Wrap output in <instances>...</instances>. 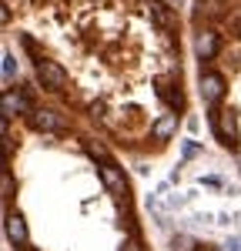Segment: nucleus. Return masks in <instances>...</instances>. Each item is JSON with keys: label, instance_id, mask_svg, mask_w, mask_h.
<instances>
[{"label": "nucleus", "instance_id": "3", "mask_svg": "<svg viewBox=\"0 0 241 251\" xmlns=\"http://www.w3.org/2000/svg\"><path fill=\"white\" fill-rule=\"evenodd\" d=\"M201 97L208 104H218L221 97H224V77L221 74H204L201 77Z\"/></svg>", "mask_w": 241, "mask_h": 251}, {"label": "nucleus", "instance_id": "12", "mask_svg": "<svg viewBox=\"0 0 241 251\" xmlns=\"http://www.w3.org/2000/svg\"><path fill=\"white\" fill-rule=\"evenodd\" d=\"M87 154L97 157V161H104V164H114V161H111V154L104 151V144H97V141H87Z\"/></svg>", "mask_w": 241, "mask_h": 251}, {"label": "nucleus", "instance_id": "15", "mask_svg": "<svg viewBox=\"0 0 241 251\" xmlns=\"http://www.w3.org/2000/svg\"><path fill=\"white\" fill-rule=\"evenodd\" d=\"M181 154H184V157H194V154H198V144H194V141H184V144H181Z\"/></svg>", "mask_w": 241, "mask_h": 251}, {"label": "nucleus", "instance_id": "7", "mask_svg": "<svg viewBox=\"0 0 241 251\" xmlns=\"http://www.w3.org/2000/svg\"><path fill=\"white\" fill-rule=\"evenodd\" d=\"M178 131V114H161L154 124H151V137L154 141H168V137Z\"/></svg>", "mask_w": 241, "mask_h": 251}, {"label": "nucleus", "instance_id": "1", "mask_svg": "<svg viewBox=\"0 0 241 251\" xmlns=\"http://www.w3.org/2000/svg\"><path fill=\"white\" fill-rule=\"evenodd\" d=\"M208 121H211L215 134H218L228 148H231V144H238V117H235V111H211Z\"/></svg>", "mask_w": 241, "mask_h": 251}, {"label": "nucleus", "instance_id": "13", "mask_svg": "<svg viewBox=\"0 0 241 251\" xmlns=\"http://www.w3.org/2000/svg\"><path fill=\"white\" fill-rule=\"evenodd\" d=\"M174 251H194V241H191L188 234H178V238H174Z\"/></svg>", "mask_w": 241, "mask_h": 251}, {"label": "nucleus", "instance_id": "19", "mask_svg": "<svg viewBox=\"0 0 241 251\" xmlns=\"http://www.w3.org/2000/svg\"><path fill=\"white\" fill-rule=\"evenodd\" d=\"M201 251H211V248H201Z\"/></svg>", "mask_w": 241, "mask_h": 251}, {"label": "nucleus", "instance_id": "9", "mask_svg": "<svg viewBox=\"0 0 241 251\" xmlns=\"http://www.w3.org/2000/svg\"><path fill=\"white\" fill-rule=\"evenodd\" d=\"M218 47H221V40H218V34H211V30H204L198 37V54L204 60H211L215 54H218Z\"/></svg>", "mask_w": 241, "mask_h": 251}, {"label": "nucleus", "instance_id": "6", "mask_svg": "<svg viewBox=\"0 0 241 251\" xmlns=\"http://www.w3.org/2000/svg\"><path fill=\"white\" fill-rule=\"evenodd\" d=\"M7 238L17 245V248H27V225H24V218L20 214H7Z\"/></svg>", "mask_w": 241, "mask_h": 251}, {"label": "nucleus", "instance_id": "5", "mask_svg": "<svg viewBox=\"0 0 241 251\" xmlns=\"http://www.w3.org/2000/svg\"><path fill=\"white\" fill-rule=\"evenodd\" d=\"M30 124H34L37 131H44V134H57L60 127H64L54 111H30Z\"/></svg>", "mask_w": 241, "mask_h": 251}, {"label": "nucleus", "instance_id": "8", "mask_svg": "<svg viewBox=\"0 0 241 251\" xmlns=\"http://www.w3.org/2000/svg\"><path fill=\"white\" fill-rule=\"evenodd\" d=\"M17 111H30V100L24 94H14V91H7L3 94V121H10V117L17 114Z\"/></svg>", "mask_w": 241, "mask_h": 251}, {"label": "nucleus", "instance_id": "10", "mask_svg": "<svg viewBox=\"0 0 241 251\" xmlns=\"http://www.w3.org/2000/svg\"><path fill=\"white\" fill-rule=\"evenodd\" d=\"M144 7H147V14H151V17L158 20V24H161V27H164V30L171 27V14H168V7H164L161 0H147Z\"/></svg>", "mask_w": 241, "mask_h": 251}, {"label": "nucleus", "instance_id": "17", "mask_svg": "<svg viewBox=\"0 0 241 251\" xmlns=\"http://www.w3.org/2000/svg\"><path fill=\"white\" fill-rule=\"evenodd\" d=\"M124 251H144V248H141V241H138V238H131V241L124 245Z\"/></svg>", "mask_w": 241, "mask_h": 251}, {"label": "nucleus", "instance_id": "4", "mask_svg": "<svg viewBox=\"0 0 241 251\" xmlns=\"http://www.w3.org/2000/svg\"><path fill=\"white\" fill-rule=\"evenodd\" d=\"M100 181H104V188L111 194H127V181H124V174L118 171V164H104V168H100Z\"/></svg>", "mask_w": 241, "mask_h": 251}, {"label": "nucleus", "instance_id": "2", "mask_svg": "<svg viewBox=\"0 0 241 251\" xmlns=\"http://www.w3.org/2000/svg\"><path fill=\"white\" fill-rule=\"evenodd\" d=\"M37 77L47 91H60L67 84V71L60 67L57 60H47V57H37Z\"/></svg>", "mask_w": 241, "mask_h": 251}, {"label": "nucleus", "instance_id": "18", "mask_svg": "<svg viewBox=\"0 0 241 251\" xmlns=\"http://www.w3.org/2000/svg\"><path fill=\"white\" fill-rule=\"evenodd\" d=\"M228 251H241V238H228Z\"/></svg>", "mask_w": 241, "mask_h": 251}, {"label": "nucleus", "instance_id": "11", "mask_svg": "<svg viewBox=\"0 0 241 251\" xmlns=\"http://www.w3.org/2000/svg\"><path fill=\"white\" fill-rule=\"evenodd\" d=\"M158 94L164 97L171 107H181V100H184V97H181V91H174V87H171V84H168L164 77H158Z\"/></svg>", "mask_w": 241, "mask_h": 251}, {"label": "nucleus", "instance_id": "20", "mask_svg": "<svg viewBox=\"0 0 241 251\" xmlns=\"http://www.w3.org/2000/svg\"><path fill=\"white\" fill-rule=\"evenodd\" d=\"M238 161H241V151H238Z\"/></svg>", "mask_w": 241, "mask_h": 251}, {"label": "nucleus", "instance_id": "14", "mask_svg": "<svg viewBox=\"0 0 241 251\" xmlns=\"http://www.w3.org/2000/svg\"><path fill=\"white\" fill-rule=\"evenodd\" d=\"M0 188H3V201H7V198L14 194V177H10L7 171H3V181H0Z\"/></svg>", "mask_w": 241, "mask_h": 251}, {"label": "nucleus", "instance_id": "16", "mask_svg": "<svg viewBox=\"0 0 241 251\" xmlns=\"http://www.w3.org/2000/svg\"><path fill=\"white\" fill-rule=\"evenodd\" d=\"M3 77L7 80L14 77V57H10V54H3Z\"/></svg>", "mask_w": 241, "mask_h": 251}]
</instances>
